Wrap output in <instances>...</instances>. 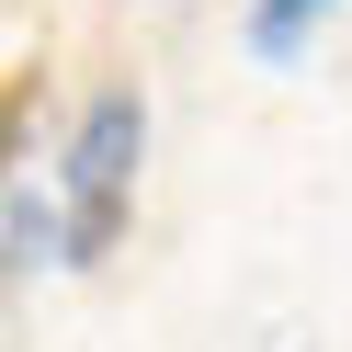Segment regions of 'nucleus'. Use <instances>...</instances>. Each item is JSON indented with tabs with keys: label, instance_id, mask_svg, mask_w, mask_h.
I'll return each mask as SVG.
<instances>
[{
	"label": "nucleus",
	"instance_id": "f257e3e1",
	"mask_svg": "<svg viewBox=\"0 0 352 352\" xmlns=\"http://www.w3.org/2000/svg\"><path fill=\"white\" fill-rule=\"evenodd\" d=\"M137 148H148V102H137V80L91 91V114H80V137H69V216H57V261H102V250L125 239V205H137Z\"/></svg>",
	"mask_w": 352,
	"mask_h": 352
},
{
	"label": "nucleus",
	"instance_id": "f03ea898",
	"mask_svg": "<svg viewBox=\"0 0 352 352\" xmlns=\"http://www.w3.org/2000/svg\"><path fill=\"white\" fill-rule=\"evenodd\" d=\"M34 261H57V205L46 193H12V250H0V273H34Z\"/></svg>",
	"mask_w": 352,
	"mask_h": 352
},
{
	"label": "nucleus",
	"instance_id": "7ed1b4c3",
	"mask_svg": "<svg viewBox=\"0 0 352 352\" xmlns=\"http://www.w3.org/2000/svg\"><path fill=\"white\" fill-rule=\"evenodd\" d=\"M34 102H46V80H34V69H12V80H0V182L23 170V125H34Z\"/></svg>",
	"mask_w": 352,
	"mask_h": 352
},
{
	"label": "nucleus",
	"instance_id": "20e7f679",
	"mask_svg": "<svg viewBox=\"0 0 352 352\" xmlns=\"http://www.w3.org/2000/svg\"><path fill=\"white\" fill-rule=\"evenodd\" d=\"M307 12H329V0H250V46H261V57H296Z\"/></svg>",
	"mask_w": 352,
	"mask_h": 352
}]
</instances>
